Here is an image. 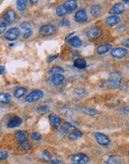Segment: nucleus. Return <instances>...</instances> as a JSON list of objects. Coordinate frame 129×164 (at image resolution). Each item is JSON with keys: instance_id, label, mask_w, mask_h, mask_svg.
<instances>
[{"instance_id": "f257e3e1", "label": "nucleus", "mask_w": 129, "mask_h": 164, "mask_svg": "<svg viewBox=\"0 0 129 164\" xmlns=\"http://www.w3.org/2000/svg\"><path fill=\"white\" fill-rule=\"evenodd\" d=\"M122 80V75L120 72L114 71L109 75L108 85L110 89H116L120 87Z\"/></svg>"}, {"instance_id": "f03ea898", "label": "nucleus", "mask_w": 129, "mask_h": 164, "mask_svg": "<svg viewBox=\"0 0 129 164\" xmlns=\"http://www.w3.org/2000/svg\"><path fill=\"white\" fill-rule=\"evenodd\" d=\"M70 160L72 164H86L89 160V158L83 153H77L72 155Z\"/></svg>"}, {"instance_id": "7ed1b4c3", "label": "nucleus", "mask_w": 129, "mask_h": 164, "mask_svg": "<svg viewBox=\"0 0 129 164\" xmlns=\"http://www.w3.org/2000/svg\"><path fill=\"white\" fill-rule=\"evenodd\" d=\"M102 33V29L100 26H92L87 29L85 35L90 39H97L101 36Z\"/></svg>"}, {"instance_id": "20e7f679", "label": "nucleus", "mask_w": 129, "mask_h": 164, "mask_svg": "<svg viewBox=\"0 0 129 164\" xmlns=\"http://www.w3.org/2000/svg\"><path fill=\"white\" fill-rule=\"evenodd\" d=\"M43 96H44V93H43L42 91L34 90L28 94V96L25 98V101L27 102H29V103H31V102H36L38 100H39L40 98H42Z\"/></svg>"}, {"instance_id": "39448f33", "label": "nucleus", "mask_w": 129, "mask_h": 164, "mask_svg": "<svg viewBox=\"0 0 129 164\" xmlns=\"http://www.w3.org/2000/svg\"><path fill=\"white\" fill-rule=\"evenodd\" d=\"M56 26L53 24H46L44 26H42L39 29V34L43 35V36H49V35L53 34L55 32Z\"/></svg>"}, {"instance_id": "423d86ee", "label": "nucleus", "mask_w": 129, "mask_h": 164, "mask_svg": "<svg viewBox=\"0 0 129 164\" xmlns=\"http://www.w3.org/2000/svg\"><path fill=\"white\" fill-rule=\"evenodd\" d=\"M16 19V14L13 10H8L7 11H5V13L2 15V21L5 22L8 26H10L14 22Z\"/></svg>"}, {"instance_id": "0eeeda50", "label": "nucleus", "mask_w": 129, "mask_h": 164, "mask_svg": "<svg viewBox=\"0 0 129 164\" xmlns=\"http://www.w3.org/2000/svg\"><path fill=\"white\" fill-rule=\"evenodd\" d=\"M20 31L19 29L17 28H11V29H8V31L5 32V38L7 40H10V41H13V40H17V38L20 37Z\"/></svg>"}, {"instance_id": "6e6552de", "label": "nucleus", "mask_w": 129, "mask_h": 164, "mask_svg": "<svg viewBox=\"0 0 129 164\" xmlns=\"http://www.w3.org/2000/svg\"><path fill=\"white\" fill-rule=\"evenodd\" d=\"M74 20L78 23H83L88 20V14L85 9H80L78 10L74 16Z\"/></svg>"}, {"instance_id": "1a4fd4ad", "label": "nucleus", "mask_w": 129, "mask_h": 164, "mask_svg": "<svg viewBox=\"0 0 129 164\" xmlns=\"http://www.w3.org/2000/svg\"><path fill=\"white\" fill-rule=\"evenodd\" d=\"M127 53H128L127 49L120 48V47L112 49V50H111V56L114 58H116V59H122V58H125Z\"/></svg>"}, {"instance_id": "9d476101", "label": "nucleus", "mask_w": 129, "mask_h": 164, "mask_svg": "<svg viewBox=\"0 0 129 164\" xmlns=\"http://www.w3.org/2000/svg\"><path fill=\"white\" fill-rule=\"evenodd\" d=\"M95 139L100 146H107L110 144V139L105 134L102 133H96Z\"/></svg>"}, {"instance_id": "9b49d317", "label": "nucleus", "mask_w": 129, "mask_h": 164, "mask_svg": "<svg viewBox=\"0 0 129 164\" xmlns=\"http://www.w3.org/2000/svg\"><path fill=\"white\" fill-rule=\"evenodd\" d=\"M20 28L22 29L25 30V33H24L23 37L24 38L28 39L30 37H31V35L33 34V26L32 24L29 22H25L23 23H22L20 25Z\"/></svg>"}, {"instance_id": "f8f14e48", "label": "nucleus", "mask_w": 129, "mask_h": 164, "mask_svg": "<svg viewBox=\"0 0 129 164\" xmlns=\"http://www.w3.org/2000/svg\"><path fill=\"white\" fill-rule=\"evenodd\" d=\"M64 6L66 9V12L68 14H71L77 8V2L74 0H68L64 3Z\"/></svg>"}, {"instance_id": "ddd939ff", "label": "nucleus", "mask_w": 129, "mask_h": 164, "mask_svg": "<svg viewBox=\"0 0 129 164\" xmlns=\"http://www.w3.org/2000/svg\"><path fill=\"white\" fill-rule=\"evenodd\" d=\"M125 11V5L123 3H116L109 10L110 14H121Z\"/></svg>"}, {"instance_id": "4468645a", "label": "nucleus", "mask_w": 129, "mask_h": 164, "mask_svg": "<svg viewBox=\"0 0 129 164\" xmlns=\"http://www.w3.org/2000/svg\"><path fill=\"white\" fill-rule=\"evenodd\" d=\"M22 123V119L19 116H14L10 119L8 123V128H13L19 127Z\"/></svg>"}, {"instance_id": "2eb2a0df", "label": "nucleus", "mask_w": 129, "mask_h": 164, "mask_svg": "<svg viewBox=\"0 0 129 164\" xmlns=\"http://www.w3.org/2000/svg\"><path fill=\"white\" fill-rule=\"evenodd\" d=\"M68 45L74 47V48H80L83 45V41L81 40L79 37H74V38H70L68 41Z\"/></svg>"}, {"instance_id": "dca6fc26", "label": "nucleus", "mask_w": 129, "mask_h": 164, "mask_svg": "<svg viewBox=\"0 0 129 164\" xmlns=\"http://www.w3.org/2000/svg\"><path fill=\"white\" fill-rule=\"evenodd\" d=\"M74 129H76V128H75V127L73 126V125H71V123L65 122L63 123V125H62V127H61L60 133H61V134L64 135V134H66L69 133L70 131H72V130H74Z\"/></svg>"}, {"instance_id": "f3484780", "label": "nucleus", "mask_w": 129, "mask_h": 164, "mask_svg": "<svg viewBox=\"0 0 129 164\" xmlns=\"http://www.w3.org/2000/svg\"><path fill=\"white\" fill-rule=\"evenodd\" d=\"M49 121L51 126L55 128H58L61 124V119L57 114H50L49 116Z\"/></svg>"}, {"instance_id": "a211bd4d", "label": "nucleus", "mask_w": 129, "mask_h": 164, "mask_svg": "<svg viewBox=\"0 0 129 164\" xmlns=\"http://www.w3.org/2000/svg\"><path fill=\"white\" fill-rule=\"evenodd\" d=\"M38 158L44 162H50L52 160V156L50 154V152L47 150L40 151L39 155H38Z\"/></svg>"}, {"instance_id": "6ab92c4d", "label": "nucleus", "mask_w": 129, "mask_h": 164, "mask_svg": "<svg viewBox=\"0 0 129 164\" xmlns=\"http://www.w3.org/2000/svg\"><path fill=\"white\" fill-rule=\"evenodd\" d=\"M120 21V18L118 16H110V17L106 19L105 23L107 26H110V27H113V26L118 24V22H119Z\"/></svg>"}, {"instance_id": "aec40b11", "label": "nucleus", "mask_w": 129, "mask_h": 164, "mask_svg": "<svg viewBox=\"0 0 129 164\" xmlns=\"http://www.w3.org/2000/svg\"><path fill=\"white\" fill-rule=\"evenodd\" d=\"M112 49V46L111 44H102V45L99 46L97 49V54H104L109 52L111 49Z\"/></svg>"}, {"instance_id": "412c9836", "label": "nucleus", "mask_w": 129, "mask_h": 164, "mask_svg": "<svg viewBox=\"0 0 129 164\" xmlns=\"http://www.w3.org/2000/svg\"><path fill=\"white\" fill-rule=\"evenodd\" d=\"M16 138L19 142H23V141L27 140L28 137V132L25 130H18V131L16 132Z\"/></svg>"}, {"instance_id": "4be33fe9", "label": "nucleus", "mask_w": 129, "mask_h": 164, "mask_svg": "<svg viewBox=\"0 0 129 164\" xmlns=\"http://www.w3.org/2000/svg\"><path fill=\"white\" fill-rule=\"evenodd\" d=\"M11 102V96L8 93H1L0 94V103L3 105H8Z\"/></svg>"}, {"instance_id": "5701e85b", "label": "nucleus", "mask_w": 129, "mask_h": 164, "mask_svg": "<svg viewBox=\"0 0 129 164\" xmlns=\"http://www.w3.org/2000/svg\"><path fill=\"white\" fill-rule=\"evenodd\" d=\"M74 64L75 67L79 69V70L85 69L87 66L86 61H85V59H83V58H78V59L75 60Z\"/></svg>"}, {"instance_id": "b1692460", "label": "nucleus", "mask_w": 129, "mask_h": 164, "mask_svg": "<svg viewBox=\"0 0 129 164\" xmlns=\"http://www.w3.org/2000/svg\"><path fill=\"white\" fill-rule=\"evenodd\" d=\"M64 76L62 74H57V75H52L51 77V82L55 85H59L61 83L63 82Z\"/></svg>"}, {"instance_id": "393cba45", "label": "nucleus", "mask_w": 129, "mask_h": 164, "mask_svg": "<svg viewBox=\"0 0 129 164\" xmlns=\"http://www.w3.org/2000/svg\"><path fill=\"white\" fill-rule=\"evenodd\" d=\"M83 132H82L80 130L74 129L69 134L68 138L71 140H76V139L81 137L82 136H83Z\"/></svg>"}, {"instance_id": "a878e982", "label": "nucleus", "mask_w": 129, "mask_h": 164, "mask_svg": "<svg viewBox=\"0 0 129 164\" xmlns=\"http://www.w3.org/2000/svg\"><path fill=\"white\" fill-rule=\"evenodd\" d=\"M122 158L118 155H114L110 157L109 160L106 161V164H121Z\"/></svg>"}, {"instance_id": "bb28decb", "label": "nucleus", "mask_w": 129, "mask_h": 164, "mask_svg": "<svg viewBox=\"0 0 129 164\" xmlns=\"http://www.w3.org/2000/svg\"><path fill=\"white\" fill-rule=\"evenodd\" d=\"M60 111L62 116H64V117H70V116H73V112L71 110V108H69L68 107L64 106L60 108Z\"/></svg>"}, {"instance_id": "cd10ccee", "label": "nucleus", "mask_w": 129, "mask_h": 164, "mask_svg": "<svg viewBox=\"0 0 129 164\" xmlns=\"http://www.w3.org/2000/svg\"><path fill=\"white\" fill-rule=\"evenodd\" d=\"M26 93H27V89H26V88L18 87L17 89L15 90L13 94H14V96L16 97V98H22V97Z\"/></svg>"}, {"instance_id": "c85d7f7f", "label": "nucleus", "mask_w": 129, "mask_h": 164, "mask_svg": "<svg viewBox=\"0 0 129 164\" xmlns=\"http://www.w3.org/2000/svg\"><path fill=\"white\" fill-rule=\"evenodd\" d=\"M101 12V7L98 5H94L90 8V14L94 17H98Z\"/></svg>"}, {"instance_id": "c756f323", "label": "nucleus", "mask_w": 129, "mask_h": 164, "mask_svg": "<svg viewBox=\"0 0 129 164\" xmlns=\"http://www.w3.org/2000/svg\"><path fill=\"white\" fill-rule=\"evenodd\" d=\"M64 73V70L62 67L60 66H54V67L50 69L49 71V74L51 75H57V74H63Z\"/></svg>"}, {"instance_id": "7c9ffc66", "label": "nucleus", "mask_w": 129, "mask_h": 164, "mask_svg": "<svg viewBox=\"0 0 129 164\" xmlns=\"http://www.w3.org/2000/svg\"><path fill=\"white\" fill-rule=\"evenodd\" d=\"M17 6L20 11H24L27 8V1H25V0H18V1H17Z\"/></svg>"}, {"instance_id": "2f4dec72", "label": "nucleus", "mask_w": 129, "mask_h": 164, "mask_svg": "<svg viewBox=\"0 0 129 164\" xmlns=\"http://www.w3.org/2000/svg\"><path fill=\"white\" fill-rule=\"evenodd\" d=\"M56 13L59 17H63V16L65 15L67 12H66V9L64 8V5H61L57 7V9H56Z\"/></svg>"}, {"instance_id": "473e14b6", "label": "nucleus", "mask_w": 129, "mask_h": 164, "mask_svg": "<svg viewBox=\"0 0 129 164\" xmlns=\"http://www.w3.org/2000/svg\"><path fill=\"white\" fill-rule=\"evenodd\" d=\"M20 146L24 150H25V151H28V150L31 149V144L28 141V140L23 141V142H21Z\"/></svg>"}, {"instance_id": "72a5a7b5", "label": "nucleus", "mask_w": 129, "mask_h": 164, "mask_svg": "<svg viewBox=\"0 0 129 164\" xmlns=\"http://www.w3.org/2000/svg\"><path fill=\"white\" fill-rule=\"evenodd\" d=\"M49 112V107L47 106H41L37 108V113L39 114H46Z\"/></svg>"}, {"instance_id": "f704fd0d", "label": "nucleus", "mask_w": 129, "mask_h": 164, "mask_svg": "<svg viewBox=\"0 0 129 164\" xmlns=\"http://www.w3.org/2000/svg\"><path fill=\"white\" fill-rule=\"evenodd\" d=\"M59 25H60V26H62V27H66V26H69L70 25H71V23H70V21L68 20V19H63L60 21Z\"/></svg>"}, {"instance_id": "c9c22d12", "label": "nucleus", "mask_w": 129, "mask_h": 164, "mask_svg": "<svg viewBox=\"0 0 129 164\" xmlns=\"http://www.w3.org/2000/svg\"><path fill=\"white\" fill-rule=\"evenodd\" d=\"M42 137V135L40 134L39 133H37V132H34V133H33L32 135H31V139L36 141L41 140Z\"/></svg>"}, {"instance_id": "e433bc0d", "label": "nucleus", "mask_w": 129, "mask_h": 164, "mask_svg": "<svg viewBox=\"0 0 129 164\" xmlns=\"http://www.w3.org/2000/svg\"><path fill=\"white\" fill-rule=\"evenodd\" d=\"M7 26H8V25L5 23V22L2 20L0 21V34H3L5 32V30L7 29Z\"/></svg>"}, {"instance_id": "4c0bfd02", "label": "nucleus", "mask_w": 129, "mask_h": 164, "mask_svg": "<svg viewBox=\"0 0 129 164\" xmlns=\"http://www.w3.org/2000/svg\"><path fill=\"white\" fill-rule=\"evenodd\" d=\"M8 158V153L7 151H0V160H6Z\"/></svg>"}, {"instance_id": "58836bf2", "label": "nucleus", "mask_w": 129, "mask_h": 164, "mask_svg": "<svg viewBox=\"0 0 129 164\" xmlns=\"http://www.w3.org/2000/svg\"><path fill=\"white\" fill-rule=\"evenodd\" d=\"M86 112L87 114L89 116H94L96 114H99V112H97V110H94V109H88V110H86Z\"/></svg>"}, {"instance_id": "ea45409f", "label": "nucleus", "mask_w": 129, "mask_h": 164, "mask_svg": "<svg viewBox=\"0 0 129 164\" xmlns=\"http://www.w3.org/2000/svg\"><path fill=\"white\" fill-rule=\"evenodd\" d=\"M58 56H60V54H56L54 55H52V56H49V57L48 58V59H47V61H48V63H51L52 61H53V60H55L56 58H57Z\"/></svg>"}, {"instance_id": "a19ab883", "label": "nucleus", "mask_w": 129, "mask_h": 164, "mask_svg": "<svg viewBox=\"0 0 129 164\" xmlns=\"http://www.w3.org/2000/svg\"><path fill=\"white\" fill-rule=\"evenodd\" d=\"M125 29H126V26H125V25H123V26H119V27H118V29H116V33H117V34L122 33L123 31H125Z\"/></svg>"}, {"instance_id": "79ce46f5", "label": "nucleus", "mask_w": 129, "mask_h": 164, "mask_svg": "<svg viewBox=\"0 0 129 164\" xmlns=\"http://www.w3.org/2000/svg\"><path fill=\"white\" fill-rule=\"evenodd\" d=\"M122 43H123V45H124L125 46L128 47V48H129V39H126V40H124L123 41H122Z\"/></svg>"}, {"instance_id": "37998d69", "label": "nucleus", "mask_w": 129, "mask_h": 164, "mask_svg": "<svg viewBox=\"0 0 129 164\" xmlns=\"http://www.w3.org/2000/svg\"><path fill=\"white\" fill-rule=\"evenodd\" d=\"M5 73V67L4 66H0V75H2Z\"/></svg>"}, {"instance_id": "c03bdc74", "label": "nucleus", "mask_w": 129, "mask_h": 164, "mask_svg": "<svg viewBox=\"0 0 129 164\" xmlns=\"http://www.w3.org/2000/svg\"><path fill=\"white\" fill-rule=\"evenodd\" d=\"M50 164H66V163H62V162L61 161H58V160H52Z\"/></svg>"}, {"instance_id": "a18cd8bd", "label": "nucleus", "mask_w": 129, "mask_h": 164, "mask_svg": "<svg viewBox=\"0 0 129 164\" xmlns=\"http://www.w3.org/2000/svg\"><path fill=\"white\" fill-rule=\"evenodd\" d=\"M124 2L125 3V4H126V5H129V0H126V1H125Z\"/></svg>"}, {"instance_id": "49530a36", "label": "nucleus", "mask_w": 129, "mask_h": 164, "mask_svg": "<svg viewBox=\"0 0 129 164\" xmlns=\"http://www.w3.org/2000/svg\"><path fill=\"white\" fill-rule=\"evenodd\" d=\"M30 2H31V5H34L35 2H36V1H30Z\"/></svg>"}, {"instance_id": "de8ad7c7", "label": "nucleus", "mask_w": 129, "mask_h": 164, "mask_svg": "<svg viewBox=\"0 0 129 164\" xmlns=\"http://www.w3.org/2000/svg\"><path fill=\"white\" fill-rule=\"evenodd\" d=\"M128 156H129V151H128Z\"/></svg>"}]
</instances>
